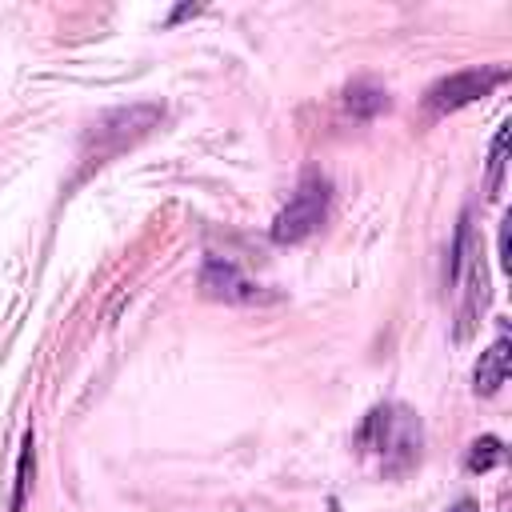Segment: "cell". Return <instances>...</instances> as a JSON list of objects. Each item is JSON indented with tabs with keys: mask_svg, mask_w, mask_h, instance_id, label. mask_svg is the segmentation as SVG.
I'll list each match as a JSON object with an SVG mask.
<instances>
[{
	"mask_svg": "<svg viewBox=\"0 0 512 512\" xmlns=\"http://www.w3.org/2000/svg\"><path fill=\"white\" fill-rule=\"evenodd\" d=\"M356 440H360V448L376 452L388 472H404L408 464L420 460L424 432H420V420H416L404 404H376V408L364 416Z\"/></svg>",
	"mask_w": 512,
	"mask_h": 512,
	"instance_id": "obj_1",
	"label": "cell"
},
{
	"mask_svg": "<svg viewBox=\"0 0 512 512\" xmlns=\"http://www.w3.org/2000/svg\"><path fill=\"white\" fill-rule=\"evenodd\" d=\"M164 108L160 104H132V108H112L104 112L88 136H84V152L92 164H104V156H116L124 152L128 144H136L140 136H148L156 124H160Z\"/></svg>",
	"mask_w": 512,
	"mask_h": 512,
	"instance_id": "obj_2",
	"label": "cell"
},
{
	"mask_svg": "<svg viewBox=\"0 0 512 512\" xmlns=\"http://www.w3.org/2000/svg\"><path fill=\"white\" fill-rule=\"evenodd\" d=\"M328 200H332L328 180L316 176V172H308V176L296 184L292 200L276 212V220H272V240H276V244H300V240H308V236L328 220Z\"/></svg>",
	"mask_w": 512,
	"mask_h": 512,
	"instance_id": "obj_3",
	"label": "cell"
},
{
	"mask_svg": "<svg viewBox=\"0 0 512 512\" xmlns=\"http://www.w3.org/2000/svg\"><path fill=\"white\" fill-rule=\"evenodd\" d=\"M508 80V68H464V72H452V76H440L428 92H424V104L432 112H456L464 104H476L480 96H488L496 84Z\"/></svg>",
	"mask_w": 512,
	"mask_h": 512,
	"instance_id": "obj_4",
	"label": "cell"
},
{
	"mask_svg": "<svg viewBox=\"0 0 512 512\" xmlns=\"http://www.w3.org/2000/svg\"><path fill=\"white\" fill-rule=\"evenodd\" d=\"M200 292L208 300H224V304H268V300H276V292H264L232 260H220V256H208L204 260V268H200Z\"/></svg>",
	"mask_w": 512,
	"mask_h": 512,
	"instance_id": "obj_5",
	"label": "cell"
},
{
	"mask_svg": "<svg viewBox=\"0 0 512 512\" xmlns=\"http://www.w3.org/2000/svg\"><path fill=\"white\" fill-rule=\"evenodd\" d=\"M508 368H512V344H508V332L500 328V336L492 340L488 352H480L476 368H472V388L476 396H492L504 380H508Z\"/></svg>",
	"mask_w": 512,
	"mask_h": 512,
	"instance_id": "obj_6",
	"label": "cell"
},
{
	"mask_svg": "<svg viewBox=\"0 0 512 512\" xmlns=\"http://www.w3.org/2000/svg\"><path fill=\"white\" fill-rule=\"evenodd\" d=\"M388 104H392L388 92L376 88V84H368V80H356V84H348V92H344V108H348L352 116H360V120L388 112Z\"/></svg>",
	"mask_w": 512,
	"mask_h": 512,
	"instance_id": "obj_7",
	"label": "cell"
},
{
	"mask_svg": "<svg viewBox=\"0 0 512 512\" xmlns=\"http://www.w3.org/2000/svg\"><path fill=\"white\" fill-rule=\"evenodd\" d=\"M500 460H504V444H500V436H476V440L468 444V456H464L468 472H488V468H496Z\"/></svg>",
	"mask_w": 512,
	"mask_h": 512,
	"instance_id": "obj_8",
	"label": "cell"
},
{
	"mask_svg": "<svg viewBox=\"0 0 512 512\" xmlns=\"http://www.w3.org/2000/svg\"><path fill=\"white\" fill-rule=\"evenodd\" d=\"M508 120L496 128V136H492V156H488V196H500V188H504V160H508Z\"/></svg>",
	"mask_w": 512,
	"mask_h": 512,
	"instance_id": "obj_9",
	"label": "cell"
},
{
	"mask_svg": "<svg viewBox=\"0 0 512 512\" xmlns=\"http://www.w3.org/2000/svg\"><path fill=\"white\" fill-rule=\"evenodd\" d=\"M32 476V432L24 436V452H20V464H16V492H12V508L8 512H24V500H28V480Z\"/></svg>",
	"mask_w": 512,
	"mask_h": 512,
	"instance_id": "obj_10",
	"label": "cell"
},
{
	"mask_svg": "<svg viewBox=\"0 0 512 512\" xmlns=\"http://www.w3.org/2000/svg\"><path fill=\"white\" fill-rule=\"evenodd\" d=\"M508 224H512V220L500 224V264H504V268H512V256H508Z\"/></svg>",
	"mask_w": 512,
	"mask_h": 512,
	"instance_id": "obj_11",
	"label": "cell"
},
{
	"mask_svg": "<svg viewBox=\"0 0 512 512\" xmlns=\"http://www.w3.org/2000/svg\"><path fill=\"white\" fill-rule=\"evenodd\" d=\"M196 12H200V4H184V8H176L168 20H184V16H196Z\"/></svg>",
	"mask_w": 512,
	"mask_h": 512,
	"instance_id": "obj_12",
	"label": "cell"
},
{
	"mask_svg": "<svg viewBox=\"0 0 512 512\" xmlns=\"http://www.w3.org/2000/svg\"><path fill=\"white\" fill-rule=\"evenodd\" d=\"M448 512H480V508H476V500H456Z\"/></svg>",
	"mask_w": 512,
	"mask_h": 512,
	"instance_id": "obj_13",
	"label": "cell"
}]
</instances>
